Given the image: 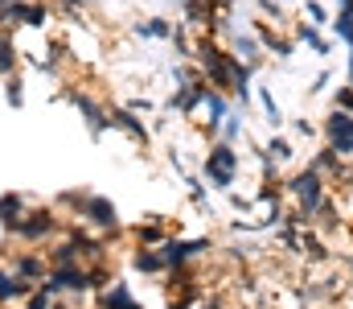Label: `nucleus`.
Masks as SVG:
<instances>
[{"label":"nucleus","mask_w":353,"mask_h":309,"mask_svg":"<svg viewBox=\"0 0 353 309\" xmlns=\"http://www.w3.org/2000/svg\"><path fill=\"white\" fill-rule=\"evenodd\" d=\"M239 169H243V157H239V149L230 144V140H214L210 149H205V157H201V178L214 186V190H234V182H239Z\"/></svg>","instance_id":"f257e3e1"},{"label":"nucleus","mask_w":353,"mask_h":309,"mask_svg":"<svg viewBox=\"0 0 353 309\" xmlns=\"http://www.w3.org/2000/svg\"><path fill=\"white\" fill-rule=\"evenodd\" d=\"M54 8L46 0H8L0 4V25L4 29H50Z\"/></svg>","instance_id":"f03ea898"},{"label":"nucleus","mask_w":353,"mask_h":309,"mask_svg":"<svg viewBox=\"0 0 353 309\" xmlns=\"http://www.w3.org/2000/svg\"><path fill=\"white\" fill-rule=\"evenodd\" d=\"M325 186H329L325 174H321L316 165H308V169H300V174L288 182V194L296 198V210H304V214L312 218V214L321 210V203H325Z\"/></svg>","instance_id":"7ed1b4c3"},{"label":"nucleus","mask_w":353,"mask_h":309,"mask_svg":"<svg viewBox=\"0 0 353 309\" xmlns=\"http://www.w3.org/2000/svg\"><path fill=\"white\" fill-rule=\"evenodd\" d=\"M62 203H74L79 214L87 218L90 227H99V231H115L119 227V210H115L111 198H103V194H66Z\"/></svg>","instance_id":"20e7f679"},{"label":"nucleus","mask_w":353,"mask_h":309,"mask_svg":"<svg viewBox=\"0 0 353 309\" xmlns=\"http://www.w3.org/2000/svg\"><path fill=\"white\" fill-rule=\"evenodd\" d=\"M321 136H325V144H329L337 157L353 161V111L333 107V111L325 115V124H321Z\"/></svg>","instance_id":"39448f33"},{"label":"nucleus","mask_w":353,"mask_h":309,"mask_svg":"<svg viewBox=\"0 0 353 309\" xmlns=\"http://www.w3.org/2000/svg\"><path fill=\"white\" fill-rule=\"evenodd\" d=\"M62 100L74 103V111L83 115V124H87L90 136H103V132L111 128V120H107V107L94 100V95H87V91H74V87H66V91H62Z\"/></svg>","instance_id":"423d86ee"},{"label":"nucleus","mask_w":353,"mask_h":309,"mask_svg":"<svg viewBox=\"0 0 353 309\" xmlns=\"http://www.w3.org/2000/svg\"><path fill=\"white\" fill-rule=\"evenodd\" d=\"M107 120H111V128H119L123 136H132L136 144H148L152 140V128L140 120V111H132L128 103H115V107H107Z\"/></svg>","instance_id":"0eeeda50"},{"label":"nucleus","mask_w":353,"mask_h":309,"mask_svg":"<svg viewBox=\"0 0 353 309\" xmlns=\"http://www.w3.org/2000/svg\"><path fill=\"white\" fill-rule=\"evenodd\" d=\"M54 210L50 206H41V210H25L21 214V223L12 227V235H21L25 243H37V239H46V235H54Z\"/></svg>","instance_id":"6e6552de"},{"label":"nucleus","mask_w":353,"mask_h":309,"mask_svg":"<svg viewBox=\"0 0 353 309\" xmlns=\"http://www.w3.org/2000/svg\"><path fill=\"white\" fill-rule=\"evenodd\" d=\"M205 91H210V83L205 79H193V83H181L173 95H169V111H176V115H185V120H193L197 115V107H201V100H205Z\"/></svg>","instance_id":"1a4fd4ad"},{"label":"nucleus","mask_w":353,"mask_h":309,"mask_svg":"<svg viewBox=\"0 0 353 309\" xmlns=\"http://www.w3.org/2000/svg\"><path fill=\"white\" fill-rule=\"evenodd\" d=\"M226 115H230V95H226V91H218V87H210L193 120H197V124H205V128H210V136H218V128H222V120H226Z\"/></svg>","instance_id":"9d476101"},{"label":"nucleus","mask_w":353,"mask_h":309,"mask_svg":"<svg viewBox=\"0 0 353 309\" xmlns=\"http://www.w3.org/2000/svg\"><path fill=\"white\" fill-rule=\"evenodd\" d=\"M239 62H247V66H259L263 62V41L255 37V29H230V46H226Z\"/></svg>","instance_id":"9b49d317"},{"label":"nucleus","mask_w":353,"mask_h":309,"mask_svg":"<svg viewBox=\"0 0 353 309\" xmlns=\"http://www.w3.org/2000/svg\"><path fill=\"white\" fill-rule=\"evenodd\" d=\"M251 29H255V37L263 41L267 54H275V58H292V54H296V37H283L271 21H251Z\"/></svg>","instance_id":"f8f14e48"},{"label":"nucleus","mask_w":353,"mask_h":309,"mask_svg":"<svg viewBox=\"0 0 353 309\" xmlns=\"http://www.w3.org/2000/svg\"><path fill=\"white\" fill-rule=\"evenodd\" d=\"M210 247V239H165L161 243V256H165V264L169 268H181V264H189L197 252H205Z\"/></svg>","instance_id":"ddd939ff"},{"label":"nucleus","mask_w":353,"mask_h":309,"mask_svg":"<svg viewBox=\"0 0 353 309\" xmlns=\"http://www.w3.org/2000/svg\"><path fill=\"white\" fill-rule=\"evenodd\" d=\"M296 46H308L312 58H329V54H333V37H325V33H321L316 25H308V21L296 25Z\"/></svg>","instance_id":"4468645a"},{"label":"nucleus","mask_w":353,"mask_h":309,"mask_svg":"<svg viewBox=\"0 0 353 309\" xmlns=\"http://www.w3.org/2000/svg\"><path fill=\"white\" fill-rule=\"evenodd\" d=\"M132 33L144 37V41H169L173 37V21L169 17H144V21L132 25Z\"/></svg>","instance_id":"2eb2a0df"},{"label":"nucleus","mask_w":353,"mask_h":309,"mask_svg":"<svg viewBox=\"0 0 353 309\" xmlns=\"http://www.w3.org/2000/svg\"><path fill=\"white\" fill-rule=\"evenodd\" d=\"M29 289H37V285H29V281H21L12 268H0V306H8V301H21V297H29Z\"/></svg>","instance_id":"dca6fc26"},{"label":"nucleus","mask_w":353,"mask_h":309,"mask_svg":"<svg viewBox=\"0 0 353 309\" xmlns=\"http://www.w3.org/2000/svg\"><path fill=\"white\" fill-rule=\"evenodd\" d=\"M132 268L136 272H144V277H157V272H169V264H165V256L157 252V247H136V256H132Z\"/></svg>","instance_id":"f3484780"},{"label":"nucleus","mask_w":353,"mask_h":309,"mask_svg":"<svg viewBox=\"0 0 353 309\" xmlns=\"http://www.w3.org/2000/svg\"><path fill=\"white\" fill-rule=\"evenodd\" d=\"M12 272H17L21 281H29V285H41V281H46V260H41L37 252H25V256H17Z\"/></svg>","instance_id":"a211bd4d"},{"label":"nucleus","mask_w":353,"mask_h":309,"mask_svg":"<svg viewBox=\"0 0 353 309\" xmlns=\"http://www.w3.org/2000/svg\"><path fill=\"white\" fill-rule=\"evenodd\" d=\"M329 33H333V41H341V46L350 50V62H353V8H337V12H333Z\"/></svg>","instance_id":"6ab92c4d"},{"label":"nucleus","mask_w":353,"mask_h":309,"mask_svg":"<svg viewBox=\"0 0 353 309\" xmlns=\"http://www.w3.org/2000/svg\"><path fill=\"white\" fill-rule=\"evenodd\" d=\"M21 214H25V194L4 190V194H0V227H4V231H12V227L21 223Z\"/></svg>","instance_id":"aec40b11"},{"label":"nucleus","mask_w":353,"mask_h":309,"mask_svg":"<svg viewBox=\"0 0 353 309\" xmlns=\"http://www.w3.org/2000/svg\"><path fill=\"white\" fill-rule=\"evenodd\" d=\"M17 66H21V50H17V41H12V29L0 25V79L12 75Z\"/></svg>","instance_id":"412c9836"},{"label":"nucleus","mask_w":353,"mask_h":309,"mask_svg":"<svg viewBox=\"0 0 353 309\" xmlns=\"http://www.w3.org/2000/svg\"><path fill=\"white\" fill-rule=\"evenodd\" d=\"M0 95H4L8 107H17V111H21V107H25V79H21L17 71H12V75H4V79H0Z\"/></svg>","instance_id":"4be33fe9"},{"label":"nucleus","mask_w":353,"mask_h":309,"mask_svg":"<svg viewBox=\"0 0 353 309\" xmlns=\"http://www.w3.org/2000/svg\"><path fill=\"white\" fill-rule=\"evenodd\" d=\"M103 309H140V306L132 301V289H128L123 281H115V285L103 293Z\"/></svg>","instance_id":"5701e85b"},{"label":"nucleus","mask_w":353,"mask_h":309,"mask_svg":"<svg viewBox=\"0 0 353 309\" xmlns=\"http://www.w3.org/2000/svg\"><path fill=\"white\" fill-rule=\"evenodd\" d=\"M263 153L271 157V161H275V165H288V161L296 157V144H292L288 136H271V140H267V149H263Z\"/></svg>","instance_id":"b1692460"},{"label":"nucleus","mask_w":353,"mask_h":309,"mask_svg":"<svg viewBox=\"0 0 353 309\" xmlns=\"http://www.w3.org/2000/svg\"><path fill=\"white\" fill-rule=\"evenodd\" d=\"M255 100H259V107H263L267 124L279 128V124H283V111H279V103H275V95H271V87H255Z\"/></svg>","instance_id":"393cba45"},{"label":"nucleus","mask_w":353,"mask_h":309,"mask_svg":"<svg viewBox=\"0 0 353 309\" xmlns=\"http://www.w3.org/2000/svg\"><path fill=\"white\" fill-rule=\"evenodd\" d=\"M300 12H304V21H308V25H316V29H329V21H333V12H329L321 0H304V4H300Z\"/></svg>","instance_id":"a878e982"},{"label":"nucleus","mask_w":353,"mask_h":309,"mask_svg":"<svg viewBox=\"0 0 353 309\" xmlns=\"http://www.w3.org/2000/svg\"><path fill=\"white\" fill-rule=\"evenodd\" d=\"M218 140H230V144H239L243 140V115L230 107V115L222 120V128H218Z\"/></svg>","instance_id":"bb28decb"},{"label":"nucleus","mask_w":353,"mask_h":309,"mask_svg":"<svg viewBox=\"0 0 353 309\" xmlns=\"http://www.w3.org/2000/svg\"><path fill=\"white\" fill-rule=\"evenodd\" d=\"M29 309H54V293H46L41 285L29 289Z\"/></svg>","instance_id":"cd10ccee"},{"label":"nucleus","mask_w":353,"mask_h":309,"mask_svg":"<svg viewBox=\"0 0 353 309\" xmlns=\"http://www.w3.org/2000/svg\"><path fill=\"white\" fill-rule=\"evenodd\" d=\"M333 107H341V111H353V87H350V83H341V87L333 91Z\"/></svg>","instance_id":"c85d7f7f"},{"label":"nucleus","mask_w":353,"mask_h":309,"mask_svg":"<svg viewBox=\"0 0 353 309\" xmlns=\"http://www.w3.org/2000/svg\"><path fill=\"white\" fill-rule=\"evenodd\" d=\"M292 136H300V140H312V136H321V128H316L312 120H296V124H292Z\"/></svg>","instance_id":"c756f323"},{"label":"nucleus","mask_w":353,"mask_h":309,"mask_svg":"<svg viewBox=\"0 0 353 309\" xmlns=\"http://www.w3.org/2000/svg\"><path fill=\"white\" fill-rule=\"evenodd\" d=\"M255 4H259V12H263V17H271L275 25L283 21V4H279V0H255Z\"/></svg>","instance_id":"7c9ffc66"},{"label":"nucleus","mask_w":353,"mask_h":309,"mask_svg":"<svg viewBox=\"0 0 353 309\" xmlns=\"http://www.w3.org/2000/svg\"><path fill=\"white\" fill-rule=\"evenodd\" d=\"M329 83H333V71H321V75L312 79V87H308V95H325V91H329Z\"/></svg>","instance_id":"2f4dec72"},{"label":"nucleus","mask_w":353,"mask_h":309,"mask_svg":"<svg viewBox=\"0 0 353 309\" xmlns=\"http://www.w3.org/2000/svg\"><path fill=\"white\" fill-rule=\"evenodd\" d=\"M128 107H132V111H140V115H148V111H152L157 103L148 100V95H132V100H128Z\"/></svg>","instance_id":"473e14b6"},{"label":"nucleus","mask_w":353,"mask_h":309,"mask_svg":"<svg viewBox=\"0 0 353 309\" xmlns=\"http://www.w3.org/2000/svg\"><path fill=\"white\" fill-rule=\"evenodd\" d=\"M345 83H350V87H353V62H350V71H345Z\"/></svg>","instance_id":"72a5a7b5"},{"label":"nucleus","mask_w":353,"mask_h":309,"mask_svg":"<svg viewBox=\"0 0 353 309\" xmlns=\"http://www.w3.org/2000/svg\"><path fill=\"white\" fill-rule=\"evenodd\" d=\"M337 8H353V0H337Z\"/></svg>","instance_id":"f704fd0d"},{"label":"nucleus","mask_w":353,"mask_h":309,"mask_svg":"<svg viewBox=\"0 0 353 309\" xmlns=\"http://www.w3.org/2000/svg\"><path fill=\"white\" fill-rule=\"evenodd\" d=\"M350 264H353V260H350Z\"/></svg>","instance_id":"c9c22d12"}]
</instances>
